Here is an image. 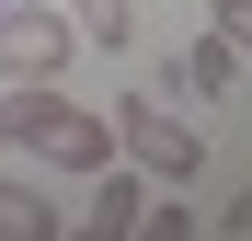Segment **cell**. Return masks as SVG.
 Here are the masks:
<instances>
[{
  "mask_svg": "<svg viewBox=\"0 0 252 241\" xmlns=\"http://www.w3.org/2000/svg\"><path fill=\"white\" fill-rule=\"evenodd\" d=\"M115 161H138L149 184H206V127L172 115L160 92H126L115 103Z\"/></svg>",
  "mask_w": 252,
  "mask_h": 241,
  "instance_id": "obj_1",
  "label": "cell"
},
{
  "mask_svg": "<svg viewBox=\"0 0 252 241\" xmlns=\"http://www.w3.org/2000/svg\"><path fill=\"white\" fill-rule=\"evenodd\" d=\"M80 34L58 0H0V80H69Z\"/></svg>",
  "mask_w": 252,
  "mask_h": 241,
  "instance_id": "obj_2",
  "label": "cell"
},
{
  "mask_svg": "<svg viewBox=\"0 0 252 241\" xmlns=\"http://www.w3.org/2000/svg\"><path fill=\"white\" fill-rule=\"evenodd\" d=\"M138 195H149V172H138V161H92V195L69 207V230H92V241H126V230H138Z\"/></svg>",
  "mask_w": 252,
  "mask_h": 241,
  "instance_id": "obj_3",
  "label": "cell"
},
{
  "mask_svg": "<svg viewBox=\"0 0 252 241\" xmlns=\"http://www.w3.org/2000/svg\"><path fill=\"white\" fill-rule=\"evenodd\" d=\"M184 80H195V103H206V115H229V103H241V34H229V23H206V34H195V58H184Z\"/></svg>",
  "mask_w": 252,
  "mask_h": 241,
  "instance_id": "obj_4",
  "label": "cell"
},
{
  "mask_svg": "<svg viewBox=\"0 0 252 241\" xmlns=\"http://www.w3.org/2000/svg\"><path fill=\"white\" fill-rule=\"evenodd\" d=\"M58 230H69V207L34 172H0V241H58Z\"/></svg>",
  "mask_w": 252,
  "mask_h": 241,
  "instance_id": "obj_5",
  "label": "cell"
},
{
  "mask_svg": "<svg viewBox=\"0 0 252 241\" xmlns=\"http://www.w3.org/2000/svg\"><path fill=\"white\" fill-rule=\"evenodd\" d=\"M58 12H69L80 46H126V34H138V0H58Z\"/></svg>",
  "mask_w": 252,
  "mask_h": 241,
  "instance_id": "obj_6",
  "label": "cell"
}]
</instances>
